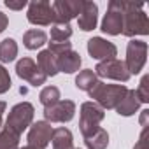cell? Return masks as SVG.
Instances as JSON below:
<instances>
[{
  "mask_svg": "<svg viewBox=\"0 0 149 149\" xmlns=\"http://www.w3.org/2000/svg\"><path fill=\"white\" fill-rule=\"evenodd\" d=\"M76 114V104L72 100H58L56 104L44 107V118L47 123H68Z\"/></svg>",
  "mask_w": 149,
  "mask_h": 149,
  "instance_id": "30bf717a",
  "label": "cell"
},
{
  "mask_svg": "<svg viewBox=\"0 0 149 149\" xmlns=\"http://www.w3.org/2000/svg\"><path fill=\"white\" fill-rule=\"evenodd\" d=\"M18 56V44L14 39H4L0 42V61L2 63H11Z\"/></svg>",
  "mask_w": 149,
  "mask_h": 149,
  "instance_id": "44dd1931",
  "label": "cell"
},
{
  "mask_svg": "<svg viewBox=\"0 0 149 149\" xmlns=\"http://www.w3.org/2000/svg\"><path fill=\"white\" fill-rule=\"evenodd\" d=\"M126 91L128 88L125 84H105L98 81L88 93L93 100H97L95 104H98L102 109H116L118 104L126 95Z\"/></svg>",
  "mask_w": 149,
  "mask_h": 149,
  "instance_id": "7a4b0ae2",
  "label": "cell"
},
{
  "mask_svg": "<svg viewBox=\"0 0 149 149\" xmlns=\"http://www.w3.org/2000/svg\"><path fill=\"white\" fill-rule=\"evenodd\" d=\"M53 130L54 128L47 121H37V123L30 125V130H28V146L39 147V149H46L47 144L51 142Z\"/></svg>",
  "mask_w": 149,
  "mask_h": 149,
  "instance_id": "8fae6325",
  "label": "cell"
},
{
  "mask_svg": "<svg viewBox=\"0 0 149 149\" xmlns=\"http://www.w3.org/2000/svg\"><path fill=\"white\" fill-rule=\"evenodd\" d=\"M118 6L123 13V30H121L123 35L135 37V35H147L149 33V19H147V14L142 11L144 4L118 0Z\"/></svg>",
  "mask_w": 149,
  "mask_h": 149,
  "instance_id": "6da1fadb",
  "label": "cell"
},
{
  "mask_svg": "<svg viewBox=\"0 0 149 149\" xmlns=\"http://www.w3.org/2000/svg\"><path fill=\"white\" fill-rule=\"evenodd\" d=\"M104 118H105V112L98 104L84 102L81 105V119H79V130L83 137L95 133L100 128V123L104 121Z\"/></svg>",
  "mask_w": 149,
  "mask_h": 149,
  "instance_id": "277c9868",
  "label": "cell"
},
{
  "mask_svg": "<svg viewBox=\"0 0 149 149\" xmlns=\"http://www.w3.org/2000/svg\"><path fill=\"white\" fill-rule=\"evenodd\" d=\"M146 60H147V44L144 40H137V39H132L126 46V70L132 74H139L144 65H146Z\"/></svg>",
  "mask_w": 149,
  "mask_h": 149,
  "instance_id": "5b68a950",
  "label": "cell"
},
{
  "mask_svg": "<svg viewBox=\"0 0 149 149\" xmlns=\"http://www.w3.org/2000/svg\"><path fill=\"white\" fill-rule=\"evenodd\" d=\"M51 53H54V54H61V53H65V51H68V49H72V44L67 40V42H49V47H47Z\"/></svg>",
  "mask_w": 149,
  "mask_h": 149,
  "instance_id": "83f0119b",
  "label": "cell"
},
{
  "mask_svg": "<svg viewBox=\"0 0 149 149\" xmlns=\"http://www.w3.org/2000/svg\"><path fill=\"white\" fill-rule=\"evenodd\" d=\"M139 107H140V102H139V98H137L135 90H128L126 95L123 97V100L118 104L116 112H118L119 116H132V114H135V112L139 111Z\"/></svg>",
  "mask_w": 149,
  "mask_h": 149,
  "instance_id": "e0dca14e",
  "label": "cell"
},
{
  "mask_svg": "<svg viewBox=\"0 0 149 149\" xmlns=\"http://www.w3.org/2000/svg\"><path fill=\"white\" fill-rule=\"evenodd\" d=\"M33 105L30 102H19L16 104L9 116H7V121H6V130L16 133V135H21L26 128H30L32 121H33Z\"/></svg>",
  "mask_w": 149,
  "mask_h": 149,
  "instance_id": "3957f363",
  "label": "cell"
},
{
  "mask_svg": "<svg viewBox=\"0 0 149 149\" xmlns=\"http://www.w3.org/2000/svg\"><path fill=\"white\" fill-rule=\"evenodd\" d=\"M84 144L88 146V149H105L109 146V133L104 128H98L95 133L84 137Z\"/></svg>",
  "mask_w": 149,
  "mask_h": 149,
  "instance_id": "ffe728a7",
  "label": "cell"
},
{
  "mask_svg": "<svg viewBox=\"0 0 149 149\" xmlns=\"http://www.w3.org/2000/svg\"><path fill=\"white\" fill-rule=\"evenodd\" d=\"M51 142H53V149H74V137H72V132H70L68 128H65V126L53 130Z\"/></svg>",
  "mask_w": 149,
  "mask_h": 149,
  "instance_id": "ac0fdd59",
  "label": "cell"
},
{
  "mask_svg": "<svg viewBox=\"0 0 149 149\" xmlns=\"http://www.w3.org/2000/svg\"><path fill=\"white\" fill-rule=\"evenodd\" d=\"M16 74L18 77H21L23 81L30 83L32 86H42L46 83V74L39 68V65L32 60V58H21L16 63Z\"/></svg>",
  "mask_w": 149,
  "mask_h": 149,
  "instance_id": "9c48e42d",
  "label": "cell"
},
{
  "mask_svg": "<svg viewBox=\"0 0 149 149\" xmlns=\"http://www.w3.org/2000/svg\"><path fill=\"white\" fill-rule=\"evenodd\" d=\"M133 149H149V144H147V126L142 128V133H140V137H139V140H137Z\"/></svg>",
  "mask_w": 149,
  "mask_h": 149,
  "instance_id": "f1b7e54d",
  "label": "cell"
},
{
  "mask_svg": "<svg viewBox=\"0 0 149 149\" xmlns=\"http://www.w3.org/2000/svg\"><path fill=\"white\" fill-rule=\"evenodd\" d=\"M123 30V13L118 6V0H111L107 14L102 19V32L107 35H119Z\"/></svg>",
  "mask_w": 149,
  "mask_h": 149,
  "instance_id": "7c38bea8",
  "label": "cell"
},
{
  "mask_svg": "<svg viewBox=\"0 0 149 149\" xmlns=\"http://www.w3.org/2000/svg\"><path fill=\"white\" fill-rule=\"evenodd\" d=\"M7 25H9V18H7L2 11H0V33H2V32L7 28Z\"/></svg>",
  "mask_w": 149,
  "mask_h": 149,
  "instance_id": "4dcf8cb0",
  "label": "cell"
},
{
  "mask_svg": "<svg viewBox=\"0 0 149 149\" xmlns=\"http://www.w3.org/2000/svg\"><path fill=\"white\" fill-rule=\"evenodd\" d=\"M98 83V77L95 76V72L86 68V70H81L77 74V77H76V86L83 91H90L95 84Z\"/></svg>",
  "mask_w": 149,
  "mask_h": 149,
  "instance_id": "7402d4cb",
  "label": "cell"
},
{
  "mask_svg": "<svg viewBox=\"0 0 149 149\" xmlns=\"http://www.w3.org/2000/svg\"><path fill=\"white\" fill-rule=\"evenodd\" d=\"M26 18L32 25H39V26L54 25V13H53V7H51V2H47V0L30 2Z\"/></svg>",
  "mask_w": 149,
  "mask_h": 149,
  "instance_id": "52a82bcc",
  "label": "cell"
},
{
  "mask_svg": "<svg viewBox=\"0 0 149 149\" xmlns=\"http://www.w3.org/2000/svg\"><path fill=\"white\" fill-rule=\"evenodd\" d=\"M4 6L13 9V11H21V9H25L28 6V2H26V0H18V2H14V0H6Z\"/></svg>",
  "mask_w": 149,
  "mask_h": 149,
  "instance_id": "f546056e",
  "label": "cell"
},
{
  "mask_svg": "<svg viewBox=\"0 0 149 149\" xmlns=\"http://www.w3.org/2000/svg\"><path fill=\"white\" fill-rule=\"evenodd\" d=\"M56 63H58V72L72 74V72L79 70L81 67V54L76 53L74 49H68L61 54H56Z\"/></svg>",
  "mask_w": 149,
  "mask_h": 149,
  "instance_id": "9a60e30c",
  "label": "cell"
},
{
  "mask_svg": "<svg viewBox=\"0 0 149 149\" xmlns=\"http://www.w3.org/2000/svg\"><path fill=\"white\" fill-rule=\"evenodd\" d=\"M11 88V76H9V72L4 65H0V95L9 91Z\"/></svg>",
  "mask_w": 149,
  "mask_h": 149,
  "instance_id": "4316f807",
  "label": "cell"
},
{
  "mask_svg": "<svg viewBox=\"0 0 149 149\" xmlns=\"http://www.w3.org/2000/svg\"><path fill=\"white\" fill-rule=\"evenodd\" d=\"M81 0H56L51 4L54 13V25H68L70 19L77 18L83 9Z\"/></svg>",
  "mask_w": 149,
  "mask_h": 149,
  "instance_id": "ba28073f",
  "label": "cell"
},
{
  "mask_svg": "<svg viewBox=\"0 0 149 149\" xmlns=\"http://www.w3.org/2000/svg\"><path fill=\"white\" fill-rule=\"evenodd\" d=\"M39 100L44 107H49V105H53L60 100V90L56 86H46L39 93Z\"/></svg>",
  "mask_w": 149,
  "mask_h": 149,
  "instance_id": "603a6c76",
  "label": "cell"
},
{
  "mask_svg": "<svg viewBox=\"0 0 149 149\" xmlns=\"http://www.w3.org/2000/svg\"><path fill=\"white\" fill-rule=\"evenodd\" d=\"M95 76L97 77H105V79H114V81H121V83H126L132 76L130 72L126 70V65L125 61L121 60H105V61H98L97 67H95Z\"/></svg>",
  "mask_w": 149,
  "mask_h": 149,
  "instance_id": "8992f818",
  "label": "cell"
},
{
  "mask_svg": "<svg viewBox=\"0 0 149 149\" xmlns=\"http://www.w3.org/2000/svg\"><path fill=\"white\" fill-rule=\"evenodd\" d=\"M147 116H149V111H147V109L142 111V116H140V125H142V128H144V126H149V125H147Z\"/></svg>",
  "mask_w": 149,
  "mask_h": 149,
  "instance_id": "1f68e13d",
  "label": "cell"
},
{
  "mask_svg": "<svg viewBox=\"0 0 149 149\" xmlns=\"http://www.w3.org/2000/svg\"><path fill=\"white\" fill-rule=\"evenodd\" d=\"M72 37L70 25H53L51 26V42H67Z\"/></svg>",
  "mask_w": 149,
  "mask_h": 149,
  "instance_id": "cb8c5ba5",
  "label": "cell"
},
{
  "mask_svg": "<svg viewBox=\"0 0 149 149\" xmlns=\"http://www.w3.org/2000/svg\"><path fill=\"white\" fill-rule=\"evenodd\" d=\"M97 21H98V6L95 2H84L81 13L77 16L79 28L84 32H90L97 26Z\"/></svg>",
  "mask_w": 149,
  "mask_h": 149,
  "instance_id": "5bb4252c",
  "label": "cell"
},
{
  "mask_svg": "<svg viewBox=\"0 0 149 149\" xmlns=\"http://www.w3.org/2000/svg\"><path fill=\"white\" fill-rule=\"evenodd\" d=\"M18 149H39V147H33V146H25V147H18Z\"/></svg>",
  "mask_w": 149,
  "mask_h": 149,
  "instance_id": "836d02e7",
  "label": "cell"
},
{
  "mask_svg": "<svg viewBox=\"0 0 149 149\" xmlns=\"http://www.w3.org/2000/svg\"><path fill=\"white\" fill-rule=\"evenodd\" d=\"M88 53L91 58L98 61H105V60H112L118 54V47L102 37H93L88 40Z\"/></svg>",
  "mask_w": 149,
  "mask_h": 149,
  "instance_id": "4fadbf2b",
  "label": "cell"
},
{
  "mask_svg": "<svg viewBox=\"0 0 149 149\" xmlns=\"http://www.w3.org/2000/svg\"><path fill=\"white\" fill-rule=\"evenodd\" d=\"M37 65H39V68L46 74V77H49V76L53 77V76H56V74H58L56 54L51 53L49 49H44V51L39 53V56H37Z\"/></svg>",
  "mask_w": 149,
  "mask_h": 149,
  "instance_id": "2e32d148",
  "label": "cell"
},
{
  "mask_svg": "<svg viewBox=\"0 0 149 149\" xmlns=\"http://www.w3.org/2000/svg\"><path fill=\"white\" fill-rule=\"evenodd\" d=\"M135 93H137L139 102H144V104L149 102V76H147V74L142 77V81H140V84H139Z\"/></svg>",
  "mask_w": 149,
  "mask_h": 149,
  "instance_id": "484cf974",
  "label": "cell"
},
{
  "mask_svg": "<svg viewBox=\"0 0 149 149\" xmlns=\"http://www.w3.org/2000/svg\"><path fill=\"white\" fill-rule=\"evenodd\" d=\"M6 102H0V128H2V116H4V112H6Z\"/></svg>",
  "mask_w": 149,
  "mask_h": 149,
  "instance_id": "d6a6232c",
  "label": "cell"
},
{
  "mask_svg": "<svg viewBox=\"0 0 149 149\" xmlns=\"http://www.w3.org/2000/svg\"><path fill=\"white\" fill-rule=\"evenodd\" d=\"M19 135L9 132V130H0V149H18Z\"/></svg>",
  "mask_w": 149,
  "mask_h": 149,
  "instance_id": "d4e9b609",
  "label": "cell"
},
{
  "mask_svg": "<svg viewBox=\"0 0 149 149\" xmlns=\"http://www.w3.org/2000/svg\"><path fill=\"white\" fill-rule=\"evenodd\" d=\"M23 44H25V47H26V49L35 51V49L42 47L44 44H47V35H46V32L37 30V28L26 30V32H25V35H23Z\"/></svg>",
  "mask_w": 149,
  "mask_h": 149,
  "instance_id": "d6986e66",
  "label": "cell"
}]
</instances>
